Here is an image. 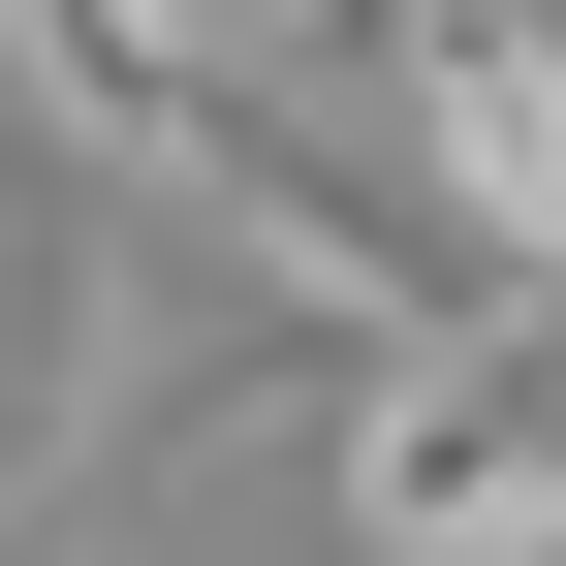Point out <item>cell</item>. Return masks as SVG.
Masks as SVG:
<instances>
[{"label":"cell","instance_id":"1","mask_svg":"<svg viewBox=\"0 0 566 566\" xmlns=\"http://www.w3.org/2000/svg\"><path fill=\"white\" fill-rule=\"evenodd\" d=\"M95 158H126V189H189V221H221V283H283V315H378V346H472V315H504V283H472V221H441V189H378L315 95H221V63H158Z\"/></svg>","mask_w":566,"mask_h":566},{"label":"cell","instance_id":"2","mask_svg":"<svg viewBox=\"0 0 566 566\" xmlns=\"http://www.w3.org/2000/svg\"><path fill=\"white\" fill-rule=\"evenodd\" d=\"M346 566H566V315H472L346 409Z\"/></svg>","mask_w":566,"mask_h":566},{"label":"cell","instance_id":"3","mask_svg":"<svg viewBox=\"0 0 566 566\" xmlns=\"http://www.w3.org/2000/svg\"><path fill=\"white\" fill-rule=\"evenodd\" d=\"M283 63L378 95L472 252H566V32H535V0H283Z\"/></svg>","mask_w":566,"mask_h":566}]
</instances>
